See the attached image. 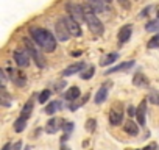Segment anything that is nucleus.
Here are the masks:
<instances>
[{"instance_id":"obj_1","label":"nucleus","mask_w":159,"mask_h":150,"mask_svg":"<svg viewBox=\"0 0 159 150\" xmlns=\"http://www.w3.org/2000/svg\"><path fill=\"white\" fill-rule=\"evenodd\" d=\"M30 35H31L33 41L41 49H44L45 52H53L56 49V38L48 30L41 28V27H31L30 28Z\"/></svg>"},{"instance_id":"obj_2","label":"nucleus","mask_w":159,"mask_h":150,"mask_svg":"<svg viewBox=\"0 0 159 150\" xmlns=\"http://www.w3.org/2000/svg\"><path fill=\"white\" fill-rule=\"evenodd\" d=\"M81 7H83V10H84V17H86V22H88L89 30H91L94 35H103L105 27H103V24L100 22V19L95 16V13L92 11V8H91L88 3H84V5H81Z\"/></svg>"},{"instance_id":"obj_3","label":"nucleus","mask_w":159,"mask_h":150,"mask_svg":"<svg viewBox=\"0 0 159 150\" xmlns=\"http://www.w3.org/2000/svg\"><path fill=\"white\" fill-rule=\"evenodd\" d=\"M24 44H25V50L28 52L30 58H33V61L36 63L38 67H45V58L44 55L36 49V45L30 41V39H24Z\"/></svg>"},{"instance_id":"obj_4","label":"nucleus","mask_w":159,"mask_h":150,"mask_svg":"<svg viewBox=\"0 0 159 150\" xmlns=\"http://www.w3.org/2000/svg\"><path fill=\"white\" fill-rule=\"evenodd\" d=\"M66 11L70 14V17H73L76 22H81V21H86L84 17V10L81 5H76V3H67L66 5Z\"/></svg>"},{"instance_id":"obj_5","label":"nucleus","mask_w":159,"mask_h":150,"mask_svg":"<svg viewBox=\"0 0 159 150\" xmlns=\"http://www.w3.org/2000/svg\"><path fill=\"white\" fill-rule=\"evenodd\" d=\"M55 30H56V38L59 41H67L70 38V33H69V28L66 25V21L64 17H59L56 21V25H55Z\"/></svg>"},{"instance_id":"obj_6","label":"nucleus","mask_w":159,"mask_h":150,"mask_svg":"<svg viewBox=\"0 0 159 150\" xmlns=\"http://www.w3.org/2000/svg\"><path fill=\"white\" fill-rule=\"evenodd\" d=\"M7 70H8V73H10V80H11L14 85H17V86H25V83H27V77H25V75H24L19 69L8 67Z\"/></svg>"},{"instance_id":"obj_7","label":"nucleus","mask_w":159,"mask_h":150,"mask_svg":"<svg viewBox=\"0 0 159 150\" xmlns=\"http://www.w3.org/2000/svg\"><path fill=\"white\" fill-rule=\"evenodd\" d=\"M14 61L17 63L19 67H27L30 64V55L27 50H22V49H17L14 50Z\"/></svg>"},{"instance_id":"obj_8","label":"nucleus","mask_w":159,"mask_h":150,"mask_svg":"<svg viewBox=\"0 0 159 150\" xmlns=\"http://www.w3.org/2000/svg\"><path fill=\"white\" fill-rule=\"evenodd\" d=\"M64 21H66V25H67V28H69V33H70V36H81L83 35V30H81V27H80V24L73 19V17H64Z\"/></svg>"},{"instance_id":"obj_9","label":"nucleus","mask_w":159,"mask_h":150,"mask_svg":"<svg viewBox=\"0 0 159 150\" xmlns=\"http://www.w3.org/2000/svg\"><path fill=\"white\" fill-rule=\"evenodd\" d=\"M64 119H59V117H52L48 122H47V125H45V131L48 133V134H55L59 128H62L64 127Z\"/></svg>"},{"instance_id":"obj_10","label":"nucleus","mask_w":159,"mask_h":150,"mask_svg":"<svg viewBox=\"0 0 159 150\" xmlns=\"http://www.w3.org/2000/svg\"><path fill=\"white\" fill-rule=\"evenodd\" d=\"M123 120V111H122V106L120 105H116L114 108H111V113H109V122L111 125H120Z\"/></svg>"},{"instance_id":"obj_11","label":"nucleus","mask_w":159,"mask_h":150,"mask_svg":"<svg viewBox=\"0 0 159 150\" xmlns=\"http://www.w3.org/2000/svg\"><path fill=\"white\" fill-rule=\"evenodd\" d=\"M109 82L108 83H105V85H102L100 86V89L97 91V94H95V99H94V102L97 103V105H100V103H103L106 99H108V92H109Z\"/></svg>"},{"instance_id":"obj_12","label":"nucleus","mask_w":159,"mask_h":150,"mask_svg":"<svg viewBox=\"0 0 159 150\" xmlns=\"http://www.w3.org/2000/svg\"><path fill=\"white\" fill-rule=\"evenodd\" d=\"M136 116H137L139 125H145V120H147V100H142L139 103V106L136 108Z\"/></svg>"},{"instance_id":"obj_13","label":"nucleus","mask_w":159,"mask_h":150,"mask_svg":"<svg viewBox=\"0 0 159 150\" xmlns=\"http://www.w3.org/2000/svg\"><path fill=\"white\" fill-rule=\"evenodd\" d=\"M84 63H73V64H70L69 67H66L64 70H62V77H70V75H75V73H78L80 70H83L84 69Z\"/></svg>"},{"instance_id":"obj_14","label":"nucleus","mask_w":159,"mask_h":150,"mask_svg":"<svg viewBox=\"0 0 159 150\" xmlns=\"http://www.w3.org/2000/svg\"><path fill=\"white\" fill-rule=\"evenodd\" d=\"M131 33H133V27H131V25H125V27H122V28L119 30V35H117L119 42H120V44L128 42L129 38H131Z\"/></svg>"},{"instance_id":"obj_15","label":"nucleus","mask_w":159,"mask_h":150,"mask_svg":"<svg viewBox=\"0 0 159 150\" xmlns=\"http://www.w3.org/2000/svg\"><path fill=\"white\" fill-rule=\"evenodd\" d=\"M133 85L137 88H148L150 86V80L145 77L143 73H136L133 78Z\"/></svg>"},{"instance_id":"obj_16","label":"nucleus","mask_w":159,"mask_h":150,"mask_svg":"<svg viewBox=\"0 0 159 150\" xmlns=\"http://www.w3.org/2000/svg\"><path fill=\"white\" fill-rule=\"evenodd\" d=\"M86 3L92 8L94 13H103V11H106L105 0H86Z\"/></svg>"},{"instance_id":"obj_17","label":"nucleus","mask_w":159,"mask_h":150,"mask_svg":"<svg viewBox=\"0 0 159 150\" xmlns=\"http://www.w3.org/2000/svg\"><path fill=\"white\" fill-rule=\"evenodd\" d=\"M133 66H134V61H126V63L117 64V66L111 67V69L106 72V75H112V73H117V72H122V70H128V69H131Z\"/></svg>"},{"instance_id":"obj_18","label":"nucleus","mask_w":159,"mask_h":150,"mask_svg":"<svg viewBox=\"0 0 159 150\" xmlns=\"http://www.w3.org/2000/svg\"><path fill=\"white\" fill-rule=\"evenodd\" d=\"M80 94H81V91H80V88L78 86H72V88H69V91L64 94V99L67 100V102H75V100H78V97H80Z\"/></svg>"},{"instance_id":"obj_19","label":"nucleus","mask_w":159,"mask_h":150,"mask_svg":"<svg viewBox=\"0 0 159 150\" xmlns=\"http://www.w3.org/2000/svg\"><path fill=\"white\" fill-rule=\"evenodd\" d=\"M123 128H125V131L128 134H133V136L139 134V125L136 122H133V120H126L125 125H123Z\"/></svg>"},{"instance_id":"obj_20","label":"nucleus","mask_w":159,"mask_h":150,"mask_svg":"<svg viewBox=\"0 0 159 150\" xmlns=\"http://www.w3.org/2000/svg\"><path fill=\"white\" fill-rule=\"evenodd\" d=\"M11 100H13V97L7 92V88L2 86L0 88V102H2V105L3 106H11Z\"/></svg>"},{"instance_id":"obj_21","label":"nucleus","mask_w":159,"mask_h":150,"mask_svg":"<svg viewBox=\"0 0 159 150\" xmlns=\"http://www.w3.org/2000/svg\"><path fill=\"white\" fill-rule=\"evenodd\" d=\"M117 58H119V53H108V55H105L102 59H100V66H111L112 63H116L117 61Z\"/></svg>"},{"instance_id":"obj_22","label":"nucleus","mask_w":159,"mask_h":150,"mask_svg":"<svg viewBox=\"0 0 159 150\" xmlns=\"http://www.w3.org/2000/svg\"><path fill=\"white\" fill-rule=\"evenodd\" d=\"M58 108H64V103L62 102H50V105L45 106V114L52 116V114H55V111Z\"/></svg>"},{"instance_id":"obj_23","label":"nucleus","mask_w":159,"mask_h":150,"mask_svg":"<svg viewBox=\"0 0 159 150\" xmlns=\"http://www.w3.org/2000/svg\"><path fill=\"white\" fill-rule=\"evenodd\" d=\"M88 100H89V92H88L86 96H83V97L80 99L78 102H72V103L69 105V110H70V111H75V110H78L80 106H83V105H84Z\"/></svg>"},{"instance_id":"obj_24","label":"nucleus","mask_w":159,"mask_h":150,"mask_svg":"<svg viewBox=\"0 0 159 150\" xmlns=\"http://www.w3.org/2000/svg\"><path fill=\"white\" fill-rule=\"evenodd\" d=\"M31 113H33V100H28V102H27V105L22 108L20 117H24V119H28V117L31 116Z\"/></svg>"},{"instance_id":"obj_25","label":"nucleus","mask_w":159,"mask_h":150,"mask_svg":"<svg viewBox=\"0 0 159 150\" xmlns=\"http://www.w3.org/2000/svg\"><path fill=\"white\" fill-rule=\"evenodd\" d=\"M25 127H27V119H24V117L16 119V122H14V131L16 133H22L25 130Z\"/></svg>"},{"instance_id":"obj_26","label":"nucleus","mask_w":159,"mask_h":150,"mask_svg":"<svg viewBox=\"0 0 159 150\" xmlns=\"http://www.w3.org/2000/svg\"><path fill=\"white\" fill-rule=\"evenodd\" d=\"M50 96H52V91H50V89H44V91L39 94V97H38L39 103H47V102L50 100Z\"/></svg>"},{"instance_id":"obj_27","label":"nucleus","mask_w":159,"mask_h":150,"mask_svg":"<svg viewBox=\"0 0 159 150\" xmlns=\"http://www.w3.org/2000/svg\"><path fill=\"white\" fill-rule=\"evenodd\" d=\"M94 72H95V67H94V66H89L86 70H83V72H81V75H80V77H81L83 80H89V78H92Z\"/></svg>"},{"instance_id":"obj_28","label":"nucleus","mask_w":159,"mask_h":150,"mask_svg":"<svg viewBox=\"0 0 159 150\" xmlns=\"http://www.w3.org/2000/svg\"><path fill=\"white\" fill-rule=\"evenodd\" d=\"M145 30H147V31H159V19L150 21V22L145 25Z\"/></svg>"},{"instance_id":"obj_29","label":"nucleus","mask_w":159,"mask_h":150,"mask_svg":"<svg viewBox=\"0 0 159 150\" xmlns=\"http://www.w3.org/2000/svg\"><path fill=\"white\" fill-rule=\"evenodd\" d=\"M147 47H148V49H156V47H159V35H156L154 38H151V39L148 41Z\"/></svg>"},{"instance_id":"obj_30","label":"nucleus","mask_w":159,"mask_h":150,"mask_svg":"<svg viewBox=\"0 0 159 150\" xmlns=\"http://www.w3.org/2000/svg\"><path fill=\"white\" fill-rule=\"evenodd\" d=\"M95 124H97L95 119H89V120L86 122V130H88L89 133H94V131H95Z\"/></svg>"},{"instance_id":"obj_31","label":"nucleus","mask_w":159,"mask_h":150,"mask_svg":"<svg viewBox=\"0 0 159 150\" xmlns=\"http://www.w3.org/2000/svg\"><path fill=\"white\" fill-rule=\"evenodd\" d=\"M64 86H66V82H64V80H59V82H56V85H55V91H56V92H61V91L64 89Z\"/></svg>"},{"instance_id":"obj_32","label":"nucleus","mask_w":159,"mask_h":150,"mask_svg":"<svg viewBox=\"0 0 159 150\" xmlns=\"http://www.w3.org/2000/svg\"><path fill=\"white\" fill-rule=\"evenodd\" d=\"M153 10H154V7H153V5H150V7H147V8L140 13V16H142V17H145V16H148V14H150V11H153Z\"/></svg>"},{"instance_id":"obj_33","label":"nucleus","mask_w":159,"mask_h":150,"mask_svg":"<svg viewBox=\"0 0 159 150\" xmlns=\"http://www.w3.org/2000/svg\"><path fill=\"white\" fill-rule=\"evenodd\" d=\"M62 130H66V131H67V134H69V133L73 130V124H72V122H66V124H64V127H62Z\"/></svg>"},{"instance_id":"obj_34","label":"nucleus","mask_w":159,"mask_h":150,"mask_svg":"<svg viewBox=\"0 0 159 150\" xmlns=\"http://www.w3.org/2000/svg\"><path fill=\"white\" fill-rule=\"evenodd\" d=\"M22 148V141H17L14 144H11V148L10 150H20Z\"/></svg>"},{"instance_id":"obj_35","label":"nucleus","mask_w":159,"mask_h":150,"mask_svg":"<svg viewBox=\"0 0 159 150\" xmlns=\"http://www.w3.org/2000/svg\"><path fill=\"white\" fill-rule=\"evenodd\" d=\"M142 150H157V144H156V142H151L150 145H147V147L142 148Z\"/></svg>"},{"instance_id":"obj_36","label":"nucleus","mask_w":159,"mask_h":150,"mask_svg":"<svg viewBox=\"0 0 159 150\" xmlns=\"http://www.w3.org/2000/svg\"><path fill=\"white\" fill-rule=\"evenodd\" d=\"M128 116H129V117L136 116V108H134V106H128Z\"/></svg>"},{"instance_id":"obj_37","label":"nucleus","mask_w":159,"mask_h":150,"mask_svg":"<svg viewBox=\"0 0 159 150\" xmlns=\"http://www.w3.org/2000/svg\"><path fill=\"white\" fill-rule=\"evenodd\" d=\"M0 77H2V82H3V85H2V86H5V82H7V75H5V70H3V69L0 70Z\"/></svg>"},{"instance_id":"obj_38","label":"nucleus","mask_w":159,"mask_h":150,"mask_svg":"<svg viewBox=\"0 0 159 150\" xmlns=\"http://www.w3.org/2000/svg\"><path fill=\"white\" fill-rule=\"evenodd\" d=\"M150 102H151V103H157V102H159V99L156 97V94H151V97H150Z\"/></svg>"},{"instance_id":"obj_39","label":"nucleus","mask_w":159,"mask_h":150,"mask_svg":"<svg viewBox=\"0 0 159 150\" xmlns=\"http://www.w3.org/2000/svg\"><path fill=\"white\" fill-rule=\"evenodd\" d=\"M10 148H11V144H5L2 150H10Z\"/></svg>"},{"instance_id":"obj_40","label":"nucleus","mask_w":159,"mask_h":150,"mask_svg":"<svg viewBox=\"0 0 159 150\" xmlns=\"http://www.w3.org/2000/svg\"><path fill=\"white\" fill-rule=\"evenodd\" d=\"M78 55H81V52H72V56H78Z\"/></svg>"},{"instance_id":"obj_41","label":"nucleus","mask_w":159,"mask_h":150,"mask_svg":"<svg viewBox=\"0 0 159 150\" xmlns=\"http://www.w3.org/2000/svg\"><path fill=\"white\" fill-rule=\"evenodd\" d=\"M61 150H70V148H69V147H66V145H62V147H61Z\"/></svg>"},{"instance_id":"obj_42","label":"nucleus","mask_w":159,"mask_h":150,"mask_svg":"<svg viewBox=\"0 0 159 150\" xmlns=\"http://www.w3.org/2000/svg\"><path fill=\"white\" fill-rule=\"evenodd\" d=\"M105 2H106V3H109V2H112V0H105Z\"/></svg>"},{"instance_id":"obj_43","label":"nucleus","mask_w":159,"mask_h":150,"mask_svg":"<svg viewBox=\"0 0 159 150\" xmlns=\"http://www.w3.org/2000/svg\"><path fill=\"white\" fill-rule=\"evenodd\" d=\"M120 2H122V3H125V2H126V0H120Z\"/></svg>"},{"instance_id":"obj_44","label":"nucleus","mask_w":159,"mask_h":150,"mask_svg":"<svg viewBox=\"0 0 159 150\" xmlns=\"http://www.w3.org/2000/svg\"><path fill=\"white\" fill-rule=\"evenodd\" d=\"M125 150H134V148H125Z\"/></svg>"},{"instance_id":"obj_45","label":"nucleus","mask_w":159,"mask_h":150,"mask_svg":"<svg viewBox=\"0 0 159 150\" xmlns=\"http://www.w3.org/2000/svg\"><path fill=\"white\" fill-rule=\"evenodd\" d=\"M157 19H159V11H157Z\"/></svg>"},{"instance_id":"obj_46","label":"nucleus","mask_w":159,"mask_h":150,"mask_svg":"<svg viewBox=\"0 0 159 150\" xmlns=\"http://www.w3.org/2000/svg\"><path fill=\"white\" fill-rule=\"evenodd\" d=\"M25 150H30V148H28V147H27V148H25Z\"/></svg>"}]
</instances>
